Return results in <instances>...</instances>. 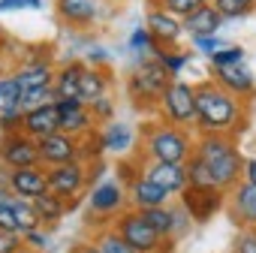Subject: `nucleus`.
Instances as JSON below:
<instances>
[{
    "label": "nucleus",
    "mask_w": 256,
    "mask_h": 253,
    "mask_svg": "<svg viewBox=\"0 0 256 253\" xmlns=\"http://www.w3.org/2000/svg\"><path fill=\"white\" fill-rule=\"evenodd\" d=\"M244 118H247L244 100L223 90L214 78L196 82V130H199V136H208V133L232 136V130L244 124Z\"/></svg>",
    "instance_id": "1"
},
{
    "label": "nucleus",
    "mask_w": 256,
    "mask_h": 253,
    "mask_svg": "<svg viewBox=\"0 0 256 253\" xmlns=\"http://www.w3.org/2000/svg\"><path fill=\"white\" fill-rule=\"evenodd\" d=\"M193 154L202 157L211 166L214 181H217L220 190H235L244 181V157H241V151H238V145L229 133L199 136L196 145H193Z\"/></svg>",
    "instance_id": "2"
},
{
    "label": "nucleus",
    "mask_w": 256,
    "mask_h": 253,
    "mask_svg": "<svg viewBox=\"0 0 256 253\" xmlns=\"http://www.w3.org/2000/svg\"><path fill=\"white\" fill-rule=\"evenodd\" d=\"M193 145L196 139L190 136V130H181L175 124L166 120H154L142 126V148L148 154V160H160V163H187L193 157Z\"/></svg>",
    "instance_id": "3"
},
{
    "label": "nucleus",
    "mask_w": 256,
    "mask_h": 253,
    "mask_svg": "<svg viewBox=\"0 0 256 253\" xmlns=\"http://www.w3.org/2000/svg\"><path fill=\"white\" fill-rule=\"evenodd\" d=\"M175 78L157 58H145L133 66V72L126 76V96L133 100L136 108H160L163 94L169 90Z\"/></svg>",
    "instance_id": "4"
},
{
    "label": "nucleus",
    "mask_w": 256,
    "mask_h": 253,
    "mask_svg": "<svg viewBox=\"0 0 256 253\" xmlns=\"http://www.w3.org/2000/svg\"><path fill=\"white\" fill-rule=\"evenodd\" d=\"M160 112H163L166 124H175V126H181V130L196 126V84L175 78L169 84V90L163 94Z\"/></svg>",
    "instance_id": "5"
},
{
    "label": "nucleus",
    "mask_w": 256,
    "mask_h": 253,
    "mask_svg": "<svg viewBox=\"0 0 256 253\" xmlns=\"http://www.w3.org/2000/svg\"><path fill=\"white\" fill-rule=\"evenodd\" d=\"M114 232H118L126 244H130L136 253H163V244H169L166 238H160V235L142 220L139 211H124V214H118Z\"/></svg>",
    "instance_id": "6"
},
{
    "label": "nucleus",
    "mask_w": 256,
    "mask_h": 253,
    "mask_svg": "<svg viewBox=\"0 0 256 253\" xmlns=\"http://www.w3.org/2000/svg\"><path fill=\"white\" fill-rule=\"evenodd\" d=\"M0 163L6 169H28L40 163V142L28 133H6L0 136Z\"/></svg>",
    "instance_id": "7"
},
{
    "label": "nucleus",
    "mask_w": 256,
    "mask_h": 253,
    "mask_svg": "<svg viewBox=\"0 0 256 253\" xmlns=\"http://www.w3.org/2000/svg\"><path fill=\"white\" fill-rule=\"evenodd\" d=\"M178 202L187 208V214L193 217V223H208L226 202V190L220 187H187Z\"/></svg>",
    "instance_id": "8"
},
{
    "label": "nucleus",
    "mask_w": 256,
    "mask_h": 253,
    "mask_svg": "<svg viewBox=\"0 0 256 253\" xmlns=\"http://www.w3.org/2000/svg\"><path fill=\"white\" fill-rule=\"evenodd\" d=\"M46 172H48V193L66 199L70 205H72V199L82 193V187L88 184V169H84L82 160L64 163V166H52V169H46Z\"/></svg>",
    "instance_id": "9"
},
{
    "label": "nucleus",
    "mask_w": 256,
    "mask_h": 253,
    "mask_svg": "<svg viewBox=\"0 0 256 253\" xmlns=\"http://www.w3.org/2000/svg\"><path fill=\"white\" fill-rule=\"evenodd\" d=\"M78 157H82V139H76V136L54 133V136L40 142V163L46 169L64 166V163H76Z\"/></svg>",
    "instance_id": "10"
},
{
    "label": "nucleus",
    "mask_w": 256,
    "mask_h": 253,
    "mask_svg": "<svg viewBox=\"0 0 256 253\" xmlns=\"http://www.w3.org/2000/svg\"><path fill=\"white\" fill-rule=\"evenodd\" d=\"M126 190H124V184L120 181H100L94 190H90V196H88V208L94 211V214H100V217H112V214H124V205H126Z\"/></svg>",
    "instance_id": "11"
},
{
    "label": "nucleus",
    "mask_w": 256,
    "mask_h": 253,
    "mask_svg": "<svg viewBox=\"0 0 256 253\" xmlns=\"http://www.w3.org/2000/svg\"><path fill=\"white\" fill-rule=\"evenodd\" d=\"M6 181H10V190L22 199H40L48 193V172L46 166H28V169H10L6 172Z\"/></svg>",
    "instance_id": "12"
},
{
    "label": "nucleus",
    "mask_w": 256,
    "mask_h": 253,
    "mask_svg": "<svg viewBox=\"0 0 256 253\" xmlns=\"http://www.w3.org/2000/svg\"><path fill=\"white\" fill-rule=\"evenodd\" d=\"M142 175H145L148 181L160 184L169 196H181V193L190 187V181H187V166H181V163H160V160H148V163H145V169H142Z\"/></svg>",
    "instance_id": "13"
},
{
    "label": "nucleus",
    "mask_w": 256,
    "mask_h": 253,
    "mask_svg": "<svg viewBox=\"0 0 256 253\" xmlns=\"http://www.w3.org/2000/svg\"><path fill=\"white\" fill-rule=\"evenodd\" d=\"M54 12L70 28H90L102 12V0H54Z\"/></svg>",
    "instance_id": "14"
},
{
    "label": "nucleus",
    "mask_w": 256,
    "mask_h": 253,
    "mask_svg": "<svg viewBox=\"0 0 256 253\" xmlns=\"http://www.w3.org/2000/svg\"><path fill=\"white\" fill-rule=\"evenodd\" d=\"M145 28L151 30V36H154L163 48H175V42L184 36V24H181V18H175L172 12L157 10V6L148 10V16H145Z\"/></svg>",
    "instance_id": "15"
},
{
    "label": "nucleus",
    "mask_w": 256,
    "mask_h": 253,
    "mask_svg": "<svg viewBox=\"0 0 256 253\" xmlns=\"http://www.w3.org/2000/svg\"><path fill=\"white\" fill-rule=\"evenodd\" d=\"M22 133H28L30 139L42 142L54 133H60V112L58 106H40V108H30L24 112V126H22Z\"/></svg>",
    "instance_id": "16"
},
{
    "label": "nucleus",
    "mask_w": 256,
    "mask_h": 253,
    "mask_svg": "<svg viewBox=\"0 0 256 253\" xmlns=\"http://www.w3.org/2000/svg\"><path fill=\"white\" fill-rule=\"evenodd\" d=\"M126 196H130L133 211H148V208H163V205H169V193H166L160 184L148 181L145 175H139V178L130 181Z\"/></svg>",
    "instance_id": "17"
},
{
    "label": "nucleus",
    "mask_w": 256,
    "mask_h": 253,
    "mask_svg": "<svg viewBox=\"0 0 256 253\" xmlns=\"http://www.w3.org/2000/svg\"><path fill=\"white\" fill-rule=\"evenodd\" d=\"M223 90H229L232 96H253L256 94V76L241 64V66H232V70H214L211 76Z\"/></svg>",
    "instance_id": "18"
},
{
    "label": "nucleus",
    "mask_w": 256,
    "mask_h": 253,
    "mask_svg": "<svg viewBox=\"0 0 256 253\" xmlns=\"http://www.w3.org/2000/svg\"><path fill=\"white\" fill-rule=\"evenodd\" d=\"M223 16H220V10L214 6V4H205L199 12H193V16H187L181 24H184V34L193 40V36H217V30L223 28Z\"/></svg>",
    "instance_id": "19"
},
{
    "label": "nucleus",
    "mask_w": 256,
    "mask_h": 253,
    "mask_svg": "<svg viewBox=\"0 0 256 253\" xmlns=\"http://www.w3.org/2000/svg\"><path fill=\"white\" fill-rule=\"evenodd\" d=\"M12 76H16V82L22 84V94H28V90L54 88L58 66H54V64H22Z\"/></svg>",
    "instance_id": "20"
},
{
    "label": "nucleus",
    "mask_w": 256,
    "mask_h": 253,
    "mask_svg": "<svg viewBox=\"0 0 256 253\" xmlns=\"http://www.w3.org/2000/svg\"><path fill=\"white\" fill-rule=\"evenodd\" d=\"M84 70H88L84 60H66L64 66H58V76H54L58 100H82V72Z\"/></svg>",
    "instance_id": "21"
},
{
    "label": "nucleus",
    "mask_w": 256,
    "mask_h": 253,
    "mask_svg": "<svg viewBox=\"0 0 256 253\" xmlns=\"http://www.w3.org/2000/svg\"><path fill=\"white\" fill-rule=\"evenodd\" d=\"M229 202H232V220H238L244 229H256V187L241 181L232 190Z\"/></svg>",
    "instance_id": "22"
},
{
    "label": "nucleus",
    "mask_w": 256,
    "mask_h": 253,
    "mask_svg": "<svg viewBox=\"0 0 256 253\" xmlns=\"http://www.w3.org/2000/svg\"><path fill=\"white\" fill-rule=\"evenodd\" d=\"M100 133H102V145H106L108 154H126V151L133 148V142H136L133 126H130V124H124V120H112V124H106Z\"/></svg>",
    "instance_id": "23"
},
{
    "label": "nucleus",
    "mask_w": 256,
    "mask_h": 253,
    "mask_svg": "<svg viewBox=\"0 0 256 253\" xmlns=\"http://www.w3.org/2000/svg\"><path fill=\"white\" fill-rule=\"evenodd\" d=\"M108 94V72L102 66H88L82 72V102L90 106L94 100Z\"/></svg>",
    "instance_id": "24"
},
{
    "label": "nucleus",
    "mask_w": 256,
    "mask_h": 253,
    "mask_svg": "<svg viewBox=\"0 0 256 253\" xmlns=\"http://www.w3.org/2000/svg\"><path fill=\"white\" fill-rule=\"evenodd\" d=\"M94 114H90V108L88 106H82V108H76V112H66V114H60V133H66V136H76V139H84V136H90L94 133Z\"/></svg>",
    "instance_id": "25"
},
{
    "label": "nucleus",
    "mask_w": 256,
    "mask_h": 253,
    "mask_svg": "<svg viewBox=\"0 0 256 253\" xmlns=\"http://www.w3.org/2000/svg\"><path fill=\"white\" fill-rule=\"evenodd\" d=\"M142 220L166 241H172L175 235V205H163V208H148V211H139Z\"/></svg>",
    "instance_id": "26"
},
{
    "label": "nucleus",
    "mask_w": 256,
    "mask_h": 253,
    "mask_svg": "<svg viewBox=\"0 0 256 253\" xmlns=\"http://www.w3.org/2000/svg\"><path fill=\"white\" fill-rule=\"evenodd\" d=\"M34 208H36L40 223H58V220L66 214L70 202H66V199H60V196H54V193H46V196L34 199Z\"/></svg>",
    "instance_id": "27"
},
{
    "label": "nucleus",
    "mask_w": 256,
    "mask_h": 253,
    "mask_svg": "<svg viewBox=\"0 0 256 253\" xmlns=\"http://www.w3.org/2000/svg\"><path fill=\"white\" fill-rule=\"evenodd\" d=\"M244 58H247L244 46H238V42H226V46H223L214 58H208V60H211V70H232V66H241Z\"/></svg>",
    "instance_id": "28"
},
{
    "label": "nucleus",
    "mask_w": 256,
    "mask_h": 253,
    "mask_svg": "<svg viewBox=\"0 0 256 253\" xmlns=\"http://www.w3.org/2000/svg\"><path fill=\"white\" fill-rule=\"evenodd\" d=\"M184 166H187V181H190V187H217L214 172H211V166H208L202 157L193 154Z\"/></svg>",
    "instance_id": "29"
},
{
    "label": "nucleus",
    "mask_w": 256,
    "mask_h": 253,
    "mask_svg": "<svg viewBox=\"0 0 256 253\" xmlns=\"http://www.w3.org/2000/svg\"><path fill=\"white\" fill-rule=\"evenodd\" d=\"M151 4L157 6V10H166V12H172L175 18H187V16H193V12H199L205 4H211V0H151Z\"/></svg>",
    "instance_id": "30"
},
{
    "label": "nucleus",
    "mask_w": 256,
    "mask_h": 253,
    "mask_svg": "<svg viewBox=\"0 0 256 253\" xmlns=\"http://www.w3.org/2000/svg\"><path fill=\"white\" fill-rule=\"evenodd\" d=\"M10 205H12V211H16V217H18V223H22V232H30V229H40V217H36V208H34V202H30V199H22V196H12V199H10Z\"/></svg>",
    "instance_id": "31"
},
{
    "label": "nucleus",
    "mask_w": 256,
    "mask_h": 253,
    "mask_svg": "<svg viewBox=\"0 0 256 253\" xmlns=\"http://www.w3.org/2000/svg\"><path fill=\"white\" fill-rule=\"evenodd\" d=\"M22 106V84L16 76H0V112H10Z\"/></svg>",
    "instance_id": "32"
},
{
    "label": "nucleus",
    "mask_w": 256,
    "mask_h": 253,
    "mask_svg": "<svg viewBox=\"0 0 256 253\" xmlns=\"http://www.w3.org/2000/svg\"><path fill=\"white\" fill-rule=\"evenodd\" d=\"M190 58H193V52H178V48H163V52L157 54V60L169 70L172 78H178V76L184 72V66L190 64Z\"/></svg>",
    "instance_id": "33"
},
{
    "label": "nucleus",
    "mask_w": 256,
    "mask_h": 253,
    "mask_svg": "<svg viewBox=\"0 0 256 253\" xmlns=\"http://www.w3.org/2000/svg\"><path fill=\"white\" fill-rule=\"evenodd\" d=\"M223 18H244L256 10V0H211Z\"/></svg>",
    "instance_id": "34"
},
{
    "label": "nucleus",
    "mask_w": 256,
    "mask_h": 253,
    "mask_svg": "<svg viewBox=\"0 0 256 253\" xmlns=\"http://www.w3.org/2000/svg\"><path fill=\"white\" fill-rule=\"evenodd\" d=\"M96 247H100L102 253H136L130 244H126V241L114 232V226H112V229H102V232L96 235Z\"/></svg>",
    "instance_id": "35"
},
{
    "label": "nucleus",
    "mask_w": 256,
    "mask_h": 253,
    "mask_svg": "<svg viewBox=\"0 0 256 253\" xmlns=\"http://www.w3.org/2000/svg\"><path fill=\"white\" fill-rule=\"evenodd\" d=\"M52 102H58L54 88H42V90H28V94H22V108H24V112L40 108V106H52Z\"/></svg>",
    "instance_id": "36"
},
{
    "label": "nucleus",
    "mask_w": 256,
    "mask_h": 253,
    "mask_svg": "<svg viewBox=\"0 0 256 253\" xmlns=\"http://www.w3.org/2000/svg\"><path fill=\"white\" fill-rule=\"evenodd\" d=\"M102 154H106V145H102V133H100V130H94L90 136H84V139H82V157H78L82 163H84V160L96 163Z\"/></svg>",
    "instance_id": "37"
},
{
    "label": "nucleus",
    "mask_w": 256,
    "mask_h": 253,
    "mask_svg": "<svg viewBox=\"0 0 256 253\" xmlns=\"http://www.w3.org/2000/svg\"><path fill=\"white\" fill-rule=\"evenodd\" d=\"M24 126V108H10V112H0V136L6 133H22Z\"/></svg>",
    "instance_id": "38"
},
{
    "label": "nucleus",
    "mask_w": 256,
    "mask_h": 253,
    "mask_svg": "<svg viewBox=\"0 0 256 253\" xmlns=\"http://www.w3.org/2000/svg\"><path fill=\"white\" fill-rule=\"evenodd\" d=\"M88 108H90V114H94L96 124H112V120H114V100H112L108 94L100 96V100H94Z\"/></svg>",
    "instance_id": "39"
},
{
    "label": "nucleus",
    "mask_w": 256,
    "mask_h": 253,
    "mask_svg": "<svg viewBox=\"0 0 256 253\" xmlns=\"http://www.w3.org/2000/svg\"><path fill=\"white\" fill-rule=\"evenodd\" d=\"M0 232L24 235V232H22V223H18V217H16V211H12L10 202H0Z\"/></svg>",
    "instance_id": "40"
},
{
    "label": "nucleus",
    "mask_w": 256,
    "mask_h": 253,
    "mask_svg": "<svg viewBox=\"0 0 256 253\" xmlns=\"http://www.w3.org/2000/svg\"><path fill=\"white\" fill-rule=\"evenodd\" d=\"M190 42H193V48H196V52H202L205 58H214V54H217V52L226 46L220 36H193Z\"/></svg>",
    "instance_id": "41"
},
{
    "label": "nucleus",
    "mask_w": 256,
    "mask_h": 253,
    "mask_svg": "<svg viewBox=\"0 0 256 253\" xmlns=\"http://www.w3.org/2000/svg\"><path fill=\"white\" fill-rule=\"evenodd\" d=\"M190 226H193V217H190V214H187V208L178 202V205H175V235H172V238L187 235V232H190Z\"/></svg>",
    "instance_id": "42"
},
{
    "label": "nucleus",
    "mask_w": 256,
    "mask_h": 253,
    "mask_svg": "<svg viewBox=\"0 0 256 253\" xmlns=\"http://www.w3.org/2000/svg\"><path fill=\"white\" fill-rule=\"evenodd\" d=\"M235 253H256V229H241L235 238Z\"/></svg>",
    "instance_id": "43"
},
{
    "label": "nucleus",
    "mask_w": 256,
    "mask_h": 253,
    "mask_svg": "<svg viewBox=\"0 0 256 253\" xmlns=\"http://www.w3.org/2000/svg\"><path fill=\"white\" fill-rule=\"evenodd\" d=\"M24 247V235H12V232H0V253H16Z\"/></svg>",
    "instance_id": "44"
},
{
    "label": "nucleus",
    "mask_w": 256,
    "mask_h": 253,
    "mask_svg": "<svg viewBox=\"0 0 256 253\" xmlns=\"http://www.w3.org/2000/svg\"><path fill=\"white\" fill-rule=\"evenodd\" d=\"M12 10H42V0H0V12Z\"/></svg>",
    "instance_id": "45"
},
{
    "label": "nucleus",
    "mask_w": 256,
    "mask_h": 253,
    "mask_svg": "<svg viewBox=\"0 0 256 253\" xmlns=\"http://www.w3.org/2000/svg\"><path fill=\"white\" fill-rule=\"evenodd\" d=\"M24 247L28 250H46L48 247V235L46 232H40V229H30V232H24Z\"/></svg>",
    "instance_id": "46"
},
{
    "label": "nucleus",
    "mask_w": 256,
    "mask_h": 253,
    "mask_svg": "<svg viewBox=\"0 0 256 253\" xmlns=\"http://www.w3.org/2000/svg\"><path fill=\"white\" fill-rule=\"evenodd\" d=\"M244 181L256 187V157H247L244 160Z\"/></svg>",
    "instance_id": "47"
},
{
    "label": "nucleus",
    "mask_w": 256,
    "mask_h": 253,
    "mask_svg": "<svg viewBox=\"0 0 256 253\" xmlns=\"http://www.w3.org/2000/svg\"><path fill=\"white\" fill-rule=\"evenodd\" d=\"M54 106H58V112H60V114H66V112H76V108H82L84 102H82V100H58Z\"/></svg>",
    "instance_id": "48"
},
{
    "label": "nucleus",
    "mask_w": 256,
    "mask_h": 253,
    "mask_svg": "<svg viewBox=\"0 0 256 253\" xmlns=\"http://www.w3.org/2000/svg\"><path fill=\"white\" fill-rule=\"evenodd\" d=\"M70 253H102V250L96 247V241H82V244H76Z\"/></svg>",
    "instance_id": "49"
},
{
    "label": "nucleus",
    "mask_w": 256,
    "mask_h": 253,
    "mask_svg": "<svg viewBox=\"0 0 256 253\" xmlns=\"http://www.w3.org/2000/svg\"><path fill=\"white\" fill-rule=\"evenodd\" d=\"M106 60H108V54H106L102 48H94V54H88V66H94V64H100V66H102Z\"/></svg>",
    "instance_id": "50"
},
{
    "label": "nucleus",
    "mask_w": 256,
    "mask_h": 253,
    "mask_svg": "<svg viewBox=\"0 0 256 253\" xmlns=\"http://www.w3.org/2000/svg\"><path fill=\"white\" fill-rule=\"evenodd\" d=\"M0 70H4V48H0Z\"/></svg>",
    "instance_id": "51"
},
{
    "label": "nucleus",
    "mask_w": 256,
    "mask_h": 253,
    "mask_svg": "<svg viewBox=\"0 0 256 253\" xmlns=\"http://www.w3.org/2000/svg\"><path fill=\"white\" fill-rule=\"evenodd\" d=\"M16 253H34V250H28V247H22V250H16Z\"/></svg>",
    "instance_id": "52"
}]
</instances>
